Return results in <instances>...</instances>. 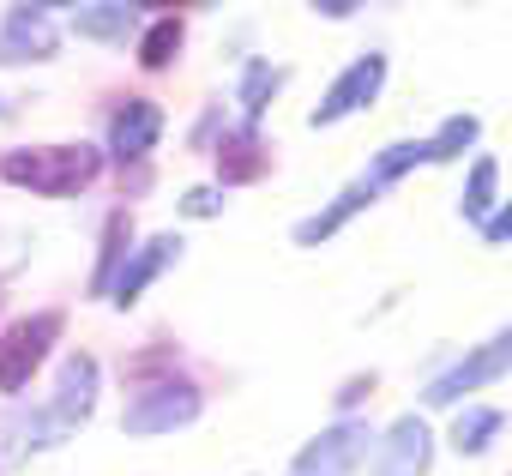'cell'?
Returning <instances> with one entry per match:
<instances>
[{
  "label": "cell",
  "instance_id": "cell-1",
  "mask_svg": "<svg viewBox=\"0 0 512 476\" xmlns=\"http://www.w3.org/2000/svg\"><path fill=\"white\" fill-rule=\"evenodd\" d=\"M91 410H97V356H67V368H61V392H55L37 416H7V464H19L25 452L61 446L67 434L85 428Z\"/></svg>",
  "mask_w": 512,
  "mask_h": 476
},
{
  "label": "cell",
  "instance_id": "cell-2",
  "mask_svg": "<svg viewBox=\"0 0 512 476\" xmlns=\"http://www.w3.org/2000/svg\"><path fill=\"white\" fill-rule=\"evenodd\" d=\"M103 151L97 145H19L0 157V181H13L25 193H49V199H73L97 181Z\"/></svg>",
  "mask_w": 512,
  "mask_h": 476
},
{
  "label": "cell",
  "instance_id": "cell-3",
  "mask_svg": "<svg viewBox=\"0 0 512 476\" xmlns=\"http://www.w3.org/2000/svg\"><path fill=\"white\" fill-rule=\"evenodd\" d=\"M199 386L193 380H157L145 398H133L127 404V416H121V428L127 434H169V428H187L193 416H199Z\"/></svg>",
  "mask_w": 512,
  "mask_h": 476
},
{
  "label": "cell",
  "instance_id": "cell-4",
  "mask_svg": "<svg viewBox=\"0 0 512 476\" xmlns=\"http://www.w3.org/2000/svg\"><path fill=\"white\" fill-rule=\"evenodd\" d=\"M362 452H368V422L344 416V422L320 428V434H314V440L296 452L290 476H350V470L362 464Z\"/></svg>",
  "mask_w": 512,
  "mask_h": 476
},
{
  "label": "cell",
  "instance_id": "cell-5",
  "mask_svg": "<svg viewBox=\"0 0 512 476\" xmlns=\"http://www.w3.org/2000/svg\"><path fill=\"white\" fill-rule=\"evenodd\" d=\"M61 338V314H31L7 332V344H0V392H25V380L43 368L49 344Z\"/></svg>",
  "mask_w": 512,
  "mask_h": 476
},
{
  "label": "cell",
  "instance_id": "cell-6",
  "mask_svg": "<svg viewBox=\"0 0 512 476\" xmlns=\"http://www.w3.org/2000/svg\"><path fill=\"white\" fill-rule=\"evenodd\" d=\"M506 368H512V332H494L482 350H470V356H464V362H452L440 380H428V392H422V398H428V404H458L464 392H476V386L500 380Z\"/></svg>",
  "mask_w": 512,
  "mask_h": 476
},
{
  "label": "cell",
  "instance_id": "cell-7",
  "mask_svg": "<svg viewBox=\"0 0 512 476\" xmlns=\"http://www.w3.org/2000/svg\"><path fill=\"white\" fill-rule=\"evenodd\" d=\"M61 37L49 25V7H7L0 19V67H25V61H55Z\"/></svg>",
  "mask_w": 512,
  "mask_h": 476
},
{
  "label": "cell",
  "instance_id": "cell-8",
  "mask_svg": "<svg viewBox=\"0 0 512 476\" xmlns=\"http://www.w3.org/2000/svg\"><path fill=\"white\" fill-rule=\"evenodd\" d=\"M380 79H386V55H362L356 67H344V79L314 103V127H332V121H344L350 109H368V103L380 97Z\"/></svg>",
  "mask_w": 512,
  "mask_h": 476
},
{
  "label": "cell",
  "instance_id": "cell-9",
  "mask_svg": "<svg viewBox=\"0 0 512 476\" xmlns=\"http://www.w3.org/2000/svg\"><path fill=\"white\" fill-rule=\"evenodd\" d=\"M181 248H187L181 235H157V242H145V248H139L133 260H121V266H115L109 302H115V308H133V302L145 296V284H151V278H157V272H163L169 260H181Z\"/></svg>",
  "mask_w": 512,
  "mask_h": 476
},
{
  "label": "cell",
  "instance_id": "cell-10",
  "mask_svg": "<svg viewBox=\"0 0 512 476\" xmlns=\"http://www.w3.org/2000/svg\"><path fill=\"white\" fill-rule=\"evenodd\" d=\"M157 133H163V109L145 103V97H133V103H121L115 121H109V151H115L121 163H133V157H145V151L157 145Z\"/></svg>",
  "mask_w": 512,
  "mask_h": 476
},
{
  "label": "cell",
  "instance_id": "cell-11",
  "mask_svg": "<svg viewBox=\"0 0 512 476\" xmlns=\"http://www.w3.org/2000/svg\"><path fill=\"white\" fill-rule=\"evenodd\" d=\"M428 446H434V440H428V422H416V416L392 422L374 476H428Z\"/></svg>",
  "mask_w": 512,
  "mask_h": 476
},
{
  "label": "cell",
  "instance_id": "cell-12",
  "mask_svg": "<svg viewBox=\"0 0 512 476\" xmlns=\"http://www.w3.org/2000/svg\"><path fill=\"white\" fill-rule=\"evenodd\" d=\"M374 199H380V187H374V181L362 175V181H356L350 193H338V199H332L326 211H314V217H302V223H296V242H302V248L326 242V235H338V223H350V217H356L362 205H374Z\"/></svg>",
  "mask_w": 512,
  "mask_h": 476
},
{
  "label": "cell",
  "instance_id": "cell-13",
  "mask_svg": "<svg viewBox=\"0 0 512 476\" xmlns=\"http://www.w3.org/2000/svg\"><path fill=\"white\" fill-rule=\"evenodd\" d=\"M217 163H223V181H253V175L266 169V145H260V133H253V121L235 127V133H223Z\"/></svg>",
  "mask_w": 512,
  "mask_h": 476
},
{
  "label": "cell",
  "instance_id": "cell-14",
  "mask_svg": "<svg viewBox=\"0 0 512 476\" xmlns=\"http://www.w3.org/2000/svg\"><path fill=\"white\" fill-rule=\"evenodd\" d=\"M73 25L91 43H127L139 31V7H73Z\"/></svg>",
  "mask_w": 512,
  "mask_h": 476
},
{
  "label": "cell",
  "instance_id": "cell-15",
  "mask_svg": "<svg viewBox=\"0 0 512 476\" xmlns=\"http://www.w3.org/2000/svg\"><path fill=\"white\" fill-rule=\"evenodd\" d=\"M500 428H506V416L494 410V404H470V410H458V422H452V446L458 452H488L494 440H500Z\"/></svg>",
  "mask_w": 512,
  "mask_h": 476
},
{
  "label": "cell",
  "instance_id": "cell-16",
  "mask_svg": "<svg viewBox=\"0 0 512 476\" xmlns=\"http://www.w3.org/2000/svg\"><path fill=\"white\" fill-rule=\"evenodd\" d=\"M278 91H284V67H272V61H247V67H241V85H235V103H241L247 121H253Z\"/></svg>",
  "mask_w": 512,
  "mask_h": 476
},
{
  "label": "cell",
  "instance_id": "cell-17",
  "mask_svg": "<svg viewBox=\"0 0 512 476\" xmlns=\"http://www.w3.org/2000/svg\"><path fill=\"white\" fill-rule=\"evenodd\" d=\"M121 248H127V211H115V217L103 223V254H97L91 296H109V284H115V266H121Z\"/></svg>",
  "mask_w": 512,
  "mask_h": 476
},
{
  "label": "cell",
  "instance_id": "cell-18",
  "mask_svg": "<svg viewBox=\"0 0 512 476\" xmlns=\"http://www.w3.org/2000/svg\"><path fill=\"white\" fill-rule=\"evenodd\" d=\"M175 49H181V19H157V25L145 31V43H139V67L157 73V67L175 61Z\"/></svg>",
  "mask_w": 512,
  "mask_h": 476
},
{
  "label": "cell",
  "instance_id": "cell-19",
  "mask_svg": "<svg viewBox=\"0 0 512 476\" xmlns=\"http://www.w3.org/2000/svg\"><path fill=\"white\" fill-rule=\"evenodd\" d=\"M494 181H500V163L482 157V163L470 169V187H464V217H470V223L488 217V205H494Z\"/></svg>",
  "mask_w": 512,
  "mask_h": 476
},
{
  "label": "cell",
  "instance_id": "cell-20",
  "mask_svg": "<svg viewBox=\"0 0 512 476\" xmlns=\"http://www.w3.org/2000/svg\"><path fill=\"white\" fill-rule=\"evenodd\" d=\"M476 133H482V127H476V115H452V121H446V127H440V133L428 139V151H434V163H446V157H458V151H464V145H470Z\"/></svg>",
  "mask_w": 512,
  "mask_h": 476
},
{
  "label": "cell",
  "instance_id": "cell-21",
  "mask_svg": "<svg viewBox=\"0 0 512 476\" xmlns=\"http://www.w3.org/2000/svg\"><path fill=\"white\" fill-rule=\"evenodd\" d=\"M211 211H223V187H193V193H181V217H211Z\"/></svg>",
  "mask_w": 512,
  "mask_h": 476
},
{
  "label": "cell",
  "instance_id": "cell-22",
  "mask_svg": "<svg viewBox=\"0 0 512 476\" xmlns=\"http://www.w3.org/2000/svg\"><path fill=\"white\" fill-rule=\"evenodd\" d=\"M31 254V235H0V278H13V266Z\"/></svg>",
  "mask_w": 512,
  "mask_h": 476
},
{
  "label": "cell",
  "instance_id": "cell-23",
  "mask_svg": "<svg viewBox=\"0 0 512 476\" xmlns=\"http://www.w3.org/2000/svg\"><path fill=\"white\" fill-rule=\"evenodd\" d=\"M482 223H488V229H482L488 242H506V235H512V211H506V205H500V211H488Z\"/></svg>",
  "mask_w": 512,
  "mask_h": 476
},
{
  "label": "cell",
  "instance_id": "cell-24",
  "mask_svg": "<svg viewBox=\"0 0 512 476\" xmlns=\"http://www.w3.org/2000/svg\"><path fill=\"white\" fill-rule=\"evenodd\" d=\"M356 7H350V0H326V7H320V19H350Z\"/></svg>",
  "mask_w": 512,
  "mask_h": 476
},
{
  "label": "cell",
  "instance_id": "cell-25",
  "mask_svg": "<svg viewBox=\"0 0 512 476\" xmlns=\"http://www.w3.org/2000/svg\"><path fill=\"white\" fill-rule=\"evenodd\" d=\"M0 109H7V103H0Z\"/></svg>",
  "mask_w": 512,
  "mask_h": 476
}]
</instances>
